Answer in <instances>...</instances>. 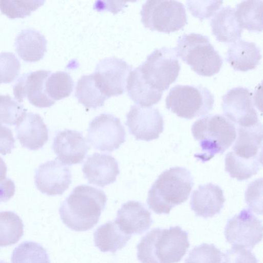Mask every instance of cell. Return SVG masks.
I'll return each instance as SVG.
<instances>
[{
    "label": "cell",
    "instance_id": "cell-34",
    "mask_svg": "<svg viewBox=\"0 0 263 263\" xmlns=\"http://www.w3.org/2000/svg\"><path fill=\"white\" fill-rule=\"evenodd\" d=\"M222 254L213 244L204 243L190 252L185 263H221Z\"/></svg>",
    "mask_w": 263,
    "mask_h": 263
},
{
    "label": "cell",
    "instance_id": "cell-19",
    "mask_svg": "<svg viewBox=\"0 0 263 263\" xmlns=\"http://www.w3.org/2000/svg\"><path fill=\"white\" fill-rule=\"evenodd\" d=\"M15 130L21 145L29 150L42 148L48 140L47 126L37 114L25 111L17 120Z\"/></svg>",
    "mask_w": 263,
    "mask_h": 263
},
{
    "label": "cell",
    "instance_id": "cell-15",
    "mask_svg": "<svg viewBox=\"0 0 263 263\" xmlns=\"http://www.w3.org/2000/svg\"><path fill=\"white\" fill-rule=\"evenodd\" d=\"M50 71L40 70L24 73L13 87L15 99L21 103L27 98L33 105L39 108L49 107L55 103L47 95L45 82Z\"/></svg>",
    "mask_w": 263,
    "mask_h": 263
},
{
    "label": "cell",
    "instance_id": "cell-37",
    "mask_svg": "<svg viewBox=\"0 0 263 263\" xmlns=\"http://www.w3.org/2000/svg\"><path fill=\"white\" fill-rule=\"evenodd\" d=\"M222 256L223 263H257L256 257L250 250L239 246H233Z\"/></svg>",
    "mask_w": 263,
    "mask_h": 263
},
{
    "label": "cell",
    "instance_id": "cell-23",
    "mask_svg": "<svg viewBox=\"0 0 263 263\" xmlns=\"http://www.w3.org/2000/svg\"><path fill=\"white\" fill-rule=\"evenodd\" d=\"M212 32L216 40L223 43H234L241 36L243 29L238 24L235 8L230 6L222 7L211 20Z\"/></svg>",
    "mask_w": 263,
    "mask_h": 263
},
{
    "label": "cell",
    "instance_id": "cell-35",
    "mask_svg": "<svg viewBox=\"0 0 263 263\" xmlns=\"http://www.w3.org/2000/svg\"><path fill=\"white\" fill-rule=\"evenodd\" d=\"M20 68V62L13 53H0V84L13 81L18 76Z\"/></svg>",
    "mask_w": 263,
    "mask_h": 263
},
{
    "label": "cell",
    "instance_id": "cell-9",
    "mask_svg": "<svg viewBox=\"0 0 263 263\" xmlns=\"http://www.w3.org/2000/svg\"><path fill=\"white\" fill-rule=\"evenodd\" d=\"M140 14L143 25L151 30L170 33L187 24L185 7L177 1H146Z\"/></svg>",
    "mask_w": 263,
    "mask_h": 263
},
{
    "label": "cell",
    "instance_id": "cell-21",
    "mask_svg": "<svg viewBox=\"0 0 263 263\" xmlns=\"http://www.w3.org/2000/svg\"><path fill=\"white\" fill-rule=\"evenodd\" d=\"M224 201L222 190L217 185L209 183L199 185L193 192L190 205L196 216L207 218L219 214Z\"/></svg>",
    "mask_w": 263,
    "mask_h": 263
},
{
    "label": "cell",
    "instance_id": "cell-30",
    "mask_svg": "<svg viewBox=\"0 0 263 263\" xmlns=\"http://www.w3.org/2000/svg\"><path fill=\"white\" fill-rule=\"evenodd\" d=\"M11 263H50L46 250L40 244L24 241L13 251Z\"/></svg>",
    "mask_w": 263,
    "mask_h": 263
},
{
    "label": "cell",
    "instance_id": "cell-13",
    "mask_svg": "<svg viewBox=\"0 0 263 263\" xmlns=\"http://www.w3.org/2000/svg\"><path fill=\"white\" fill-rule=\"evenodd\" d=\"M227 241L233 246L253 249L262 237V226L248 209L229 219L224 230Z\"/></svg>",
    "mask_w": 263,
    "mask_h": 263
},
{
    "label": "cell",
    "instance_id": "cell-14",
    "mask_svg": "<svg viewBox=\"0 0 263 263\" xmlns=\"http://www.w3.org/2000/svg\"><path fill=\"white\" fill-rule=\"evenodd\" d=\"M126 117L125 125L137 140L156 139L163 130V117L157 108L134 105Z\"/></svg>",
    "mask_w": 263,
    "mask_h": 263
},
{
    "label": "cell",
    "instance_id": "cell-40",
    "mask_svg": "<svg viewBox=\"0 0 263 263\" xmlns=\"http://www.w3.org/2000/svg\"><path fill=\"white\" fill-rule=\"evenodd\" d=\"M7 167L3 159L0 157V181L6 178Z\"/></svg>",
    "mask_w": 263,
    "mask_h": 263
},
{
    "label": "cell",
    "instance_id": "cell-18",
    "mask_svg": "<svg viewBox=\"0 0 263 263\" xmlns=\"http://www.w3.org/2000/svg\"><path fill=\"white\" fill-rule=\"evenodd\" d=\"M82 171L88 183L102 187L115 182L120 174L116 159L110 155L99 153L87 157Z\"/></svg>",
    "mask_w": 263,
    "mask_h": 263
},
{
    "label": "cell",
    "instance_id": "cell-10",
    "mask_svg": "<svg viewBox=\"0 0 263 263\" xmlns=\"http://www.w3.org/2000/svg\"><path fill=\"white\" fill-rule=\"evenodd\" d=\"M87 142L95 149L111 153L125 141L124 127L119 118L110 114H101L89 123Z\"/></svg>",
    "mask_w": 263,
    "mask_h": 263
},
{
    "label": "cell",
    "instance_id": "cell-39",
    "mask_svg": "<svg viewBox=\"0 0 263 263\" xmlns=\"http://www.w3.org/2000/svg\"><path fill=\"white\" fill-rule=\"evenodd\" d=\"M15 190L14 183L11 179L6 178L0 181V203L7 202L11 198Z\"/></svg>",
    "mask_w": 263,
    "mask_h": 263
},
{
    "label": "cell",
    "instance_id": "cell-28",
    "mask_svg": "<svg viewBox=\"0 0 263 263\" xmlns=\"http://www.w3.org/2000/svg\"><path fill=\"white\" fill-rule=\"evenodd\" d=\"M262 1H243L235 8L237 21L243 29L251 31L262 30Z\"/></svg>",
    "mask_w": 263,
    "mask_h": 263
},
{
    "label": "cell",
    "instance_id": "cell-24",
    "mask_svg": "<svg viewBox=\"0 0 263 263\" xmlns=\"http://www.w3.org/2000/svg\"><path fill=\"white\" fill-rule=\"evenodd\" d=\"M47 40L40 31L29 28L22 30L17 35L14 45L18 55L26 62L41 60L47 50Z\"/></svg>",
    "mask_w": 263,
    "mask_h": 263
},
{
    "label": "cell",
    "instance_id": "cell-1",
    "mask_svg": "<svg viewBox=\"0 0 263 263\" xmlns=\"http://www.w3.org/2000/svg\"><path fill=\"white\" fill-rule=\"evenodd\" d=\"M107 200L102 190L85 184L78 185L61 203V219L71 230L88 231L98 223Z\"/></svg>",
    "mask_w": 263,
    "mask_h": 263
},
{
    "label": "cell",
    "instance_id": "cell-29",
    "mask_svg": "<svg viewBox=\"0 0 263 263\" xmlns=\"http://www.w3.org/2000/svg\"><path fill=\"white\" fill-rule=\"evenodd\" d=\"M23 233L24 224L19 216L12 211L0 212V246L16 243Z\"/></svg>",
    "mask_w": 263,
    "mask_h": 263
},
{
    "label": "cell",
    "instance_id": "cell-20",
    "mask_svg": "<svg viewBox=\"0 0 263 263\" xmlns=\"http://www.w3.org/2000/svg\"><path fill=\"white\" fill-rule=\"evenodd\" d=\"M126 234H141L153 223L151 212L141 202L129 200L123 203L117 211L114 221Z\"/></svg>",
    "mask_w": 263,
    "mask_h": 263
},
{
    "label": "cell",
    "instance_id": "cell-22",
    "mask_svg": "<svg viewBox=\"0 0 263 263\" xmlns=\"http://www.w3.org/2000/svg\"><path fill=\"white\" fill-rule=\"evenodd\" d=\"M261 59L260 49L255 43L241 40L231 44L227 52V62L236 71L255 69Z\"/></svg>",
    "mask_w": 263,
    "mask_h": 263
},
{
    "label": "cell",
    "instance_id": "cell-32",
    "mask_svg": "<svg viewBox=\"0 0 263 263\" xmlns=\"http://www.w3.org/2000/svg\"><path fill=\"white\" fill-rule=\"evenodd\" d=\"M45 1L0 0L1 12L10 18H24L42 6Z\"/></svg>",
    "mask_w": 263,
    "mask_h": 263
},
{
    "label": "cell",
    "instance_id": "cell-2",
    "mask_svg": "<svg viewBox=\"0 0 263 263\" xmlns=\"http://www.w3.org/2000/svg\"><path fill=\"white\" fill-rule=\"evenodd\" d=\"M238 137L232 151L225 158V170L239 181L249 179L262 166V125L238 127Z\"/></svg>",
    "mask_w": 263,
    "mask_h": 263
},
{
    "label": "cell",
    "instance_id": "cell-16",
    "mask_svg": "<svg viewBox=\"0 0 263 263\" xmlns=\"http://www.w3.org/2000/svg\"><path fill=\"white\" fill-rule=\"evenodd\" d=\"M34 183L43 194L61 195L71 183V172L69 167L55 158L39 166L35 172Z\"/></svg>",
    "mask_w": 263,
    "mask_h": 263
},
{
    "label": "cell",
    "instance_id": "cell-12",
    "mask_svg": "<svg viewBox=\"0 0 263 263\" xmlns=\"http://www.w3.org/2000/svg\"><path fill=\"white\" fill-rule=\"evenodd\" d=\"M225 117L238 127H250L260 122L249 89L239 86L228 90L222 97Z\"/></svg>",
    "mask_w": 263,
    "mask_h": 263
},
{
    "label": "cell",
    "instance_id": "cell-4",
    "mask_svg": "<svg viewBox=\"0 0 263 263\" xmlns=\"http://www.w3.org/2000/svg\"><path fill=\"white\" fill-rule=\"evenodd\" d=\"M193 184L188 170L171 167L163 172L152 185L148 192L147 205L156 214H168L172 208L187 200Z\"/></svg>",
    "mask_w": 263,
    "mask_h": 263
},
{
    "label": "cell",
    "instance_id": "cell-6",
    "mask_svg": "<svg viewBox=\"0 0 263 263\" xmlns=\"http://www.w3.org/2000/svg\"><path fill=\"white\" fill-rule=\"evenodd\" d=\"M178 58L200 76L211 77L220 70L223 61L206 36L191 33L184 34L174 47Z\"/></svg>",
    "mask_w": 263,
    "mask_h": 263
},
{
    "label": "cell",
    "instance_id": "cell-26",
    "mask_svg": "<svg viewBox=\"0 0 263 263\" xmlns=\"http://www.w3.org/2000/svg\"><path fill=\"white\" fill-rule=\"evenodd\" d=\"M131 237V235L123 232L113 221L99 226L93 233L95 246L102 252L112 253L124 248Z\"/></svg>",
    "mask_w": 263,
    "mask_h": 263
},
{
    "label": "cell",
    "instance_id": "cell-8",
    "mask_svg": "<svg viewBox=\"0 0 263 263\" xmlns=\"http://www.w3.org/2000/svg\"><path fill=\"white\" fill-rule=\"evenodd\" d=\"M138 68L148 84L163 92L176 80L180 65L175 48L163 47L155 49Z\"/></svg>",
    "mask_w": 263,
    "mask_h": 263
},
{
    "label": "cell",
    "instance_id": "cell-11",
    "mask_svg": "<svg viewBox=\"0 0 263 263\" xmlns=\"http://www.w3.org/2000/svg\"><path fill=\"white\" fill-rule=\"evenodd\" d=\"M132 69L123 60L111 57L100 61L93 74L100 89L108 98L125 92Z\"/></svg>",
    "mask_w": 263,
    "mask_h": 263
},
{
    "label": "cell",
    "instance_id": "cell-36",
    "mask_svg": "<svg viewBox=\"0 0 263 263\" xmlns=\"http://www.w3.org/2000/svg\"><path fill=\"white\" fill-rule=\"evenodd\" d=\"M223 1H187L186 4L192 15L200 21L213 16L218 10Z\"/></svg>",
    "mask_w": 263,
    "mask_h": 263
},
{
    "label": "cell",
    "instance_id": "cell-5",
    "mask_svg": "<svg viewBox=\"0 0 263 263\" xmlns=\"http://www.w3.org/2000/svg\"><path fill=\"white\" fill-rule=\"evenodd\" d=\"M191 130L202 151L195 154L194 157L202 163L216 154H223L236 138L235 125L221 115H210L197 120Z\"/></svg>",
    "mask_w": 263,
    "mask_h": 263
},
{
    "label": "cell",
    "instance_id": "cell-17",
    "mask_svg": "<svg viewBox=\"0 0 263 263\" xmlns=\"http://www.w3.org/2000/svg\"><path fill=\"white\" fill-rule=\"evenodd\" d=\"M52 148L57 159L63 164L71 165L83 162L90 146L81 132L66 129L57 133Z\"/></svg>",
    "mask_w": 263,
    "mask_h": 263
},
{
    "label": "cell",
    "instance_id": "cell-7",
    "mask_svg": "<svg viewBox=\"0 0 263 263\" xmlns=\"http://www.w3.org/2000/svg\"><path fill=\"white\" fill-rule=\"evenodd\" d=\"M214 102L213 95L201 85H176L170 89L165 99L167 109L186 119L208 114Z\"/></svg>",
    "mask_w": 263,
    "mask_h": 263
},
{
    "label": "cell",
    "instance_id": "cell-27",
    "mask_svg": "<svg viewBox=\"0 0 263 263\" xmlns=\"http://www.w3.org/2000/svg\"><path fill=\"white\" fill-rule=\"evenodd\" d=\"M75 96L86 109L103 106L107 99L97 84L93 74L83 75L77 81Z\"/></svg>",
    "mask_w": 263,
    "mask_h": 263
},
{
    "label": "cell",
    "instance_id": "cell-38",
    "mask_svg": "<svg viewBox=\"0 0 263 263\" xmlns=\"http://www.w3.org/2000/svg\"><path fill=\"white\" fill-rule=\"evenodd\" d=\"M14 143L12 130L0 123V154H10L14 147Z\"/></svg>",
    "mask_w": 263,
    "mask_h": 263
},
{
    "label": "cell",
    "instance_id": "cell-25",
    "mask_svg": "<svg viewBox=\"0 0 263 263\" xmlns=\"http://www.w3.org/2000/svg\"><path fill=\"white\" fill-rule=\"evenodd\" d=\"M126 88L132 100L144 107H149L158 103L163 94V92L153 88L145 81L138 67L130 72Z\"/></svg>",
    "mask_w": 263,
    "mask_h": 263
},
{
    "label": "cell",
    "instance_id": "cell-31",
    "mask_svg": "<svg viewBox=\"0 0 263 263\" xmlns=\"http://www.w3.org/2000/svg\"><path fill=\"white\" fill-rule=\"evenodd\" d=\"M73 87L74 82L71 76L62 71L51 73L45 82L46 92L54 101L69 96Z\"/></svg>",
    "mask_w": 263,
    "mask_h": 263
},
{
    "label": "cell",
    "instance_id": "cell-33",
    "mask_svg": "<svg viewBox=\"0 0 263 263\" xmlns=\"http://www.w3.org/2000/svg\"><path fill=\"white\" fill-rule=\"evenodd\" d=\"M23 105L8 95H0V123L15 125L22 115L26 111Z\"/></svg>",
    "mask_w": 263,
    "mask_h": 263
},
{
    "label": "cell",
    "instance_id": "cell-41",
    "mask_svg": "<svg viewBox=\"0 0 263 263\" xmlns=\"http://www.w3.org/2000/svg\"><path fill=\"white\" fill-rule=\"evenodd\" d=\"M0 263H7L4 261H3V260H0Z\"/></svg>",
    "mask_w": 263,
    "mask_h": 263
},
{
    "label": "cell",
    "instance_id": "cell-3",
    "mask_svg": "<svg viewBox=\"0 0 263 263\" xmlns=\"http://www.w3.org/2000/svg\"><path fill=\"white\" fill-rule=\"evenodd\" d=\"M190 246L188 233L179 226L152 229L137 246V258L141 263H177Z\"/></svg>",
    "mask_w": 263,
    "mask_h": 263
}]
</instances>
